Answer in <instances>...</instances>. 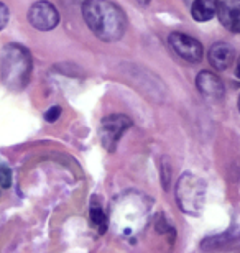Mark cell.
Wrapping results in <instances>:
<instances>
[{
	"label": "cell",
	"instance_id": "obj_1",
	"mask_svg": "<svg viewBox=\"0 0 240 253\" xmlns=\"http://www.w3.org/2000/svg\"><path fill=\"white\" fill-rule=\"evenodd\" d=\"M83 17L91 32L104 42H117L125 32V15L107 0H86Z\"/></svg>",
	"mask_w": 240,
	"mask_h": 253
},
{
	"label": "cell",
	"instance_id": "obj_2",
	"mask_svg": "<svg viewBox=\"0 0 240 253\" xmlns=\"http://www.w3.org/2000/svg\"><path fill=\"white\" fill-rule=\"evenodd\" d=\"M32 74V56L20 44H7L0 53V78L12 90H22Z\"/></svg>",
	"mask_w": 240,
	"mask_h": 253
},
{
	"label": "cell",
	"instance_id": "obj_3",
	"mask_svg": "<svg viewBox=\"0 0 240 253\" xmlns=\"http://www.w3.org/2000/svg\"><path fill=\"white\" fill-rule=\"evenodd\" d=\"M176 197L188 214H199L204 204V184L191 174H185L178 183Z\"/></svg>",
	"mask_w": 240,
	"mask_h": 253
},
{
	"label": "cell",
	"instance_id": "obj_4",
	"mask_svg": "<svg viewBox=\"0 0 240 253\" xmlns=\"http://www.w3.org/2000/svg\"><path fill=\"white\" fill-rule=\"evenodd\" d=\"M28 22L33 28L48 32L58 27L59 23V13L53 3L49 2H37L28 10Z\"/></svg>",
	"mask_w": 240,
	"mask_h": 253
},
{
	"label": "cell",
	"instance_id": "obj_5",
	"mask_svg": "<svg viewBox=\"0 0 240 253\" xmlns=\"http://www.w3.org/2000/svg\"><path fill=\"white\" fill-rule=\"evenodd\" d=\"M170 44H171V48L175 49V53L180 54L186 61L197 63L202 59V54H204L202 44L199 43L196 38L188 37L185 33L175 32L170 35Z\"/></svg>",
	"mask_w": 240,
	"mask_h": 253
},
{
	"label": "cell",
	"instance_id": "obj_6",
	"mask_svg": "<svg viewBox=\"0 0 240 253\" xmlns=\"http://www.w3.org/2000/svg\"><path fill=\"white\" fill-rule=\"evenodd\" d=\"M132 125V122L129 120V117L120 114H114L110 117H105L102 120V126H100V138L102 143L107 150H114L115 143L119 141V138L122 136V133L129 128Z\"/></svg>",
	"mask_w": 240,
	"mask_h": 253
},
{
	"label": "cell",
	"instance_id": "obj_7",
	"mask_svg": "<svg viewBox=\"0 0 240 253\" xmlns=\"http://www.w3.org/2000/svg\"><path fill=\"white\" fill-rule=\"evenodd\" d=\"M196 84H197L199 92L204 94L206 97H211V99H221L222 97L224 84L216 74L209 73V71H202V73L197 74Z\"/></svg>",
	"mask_w": 240,
	"mask_h": 253
},
{
	"label": "cell",
	"instance_id": "obj_8",
	"mask_svg": "<svg viewBox=\"0 0 240 253\" xmlns=\"http://www.w3.org/2000/svg\"><path fill=\"white\" fill-rule=\"evenodd\" d=\"M209 61L219 71L227 69L234 61V48L227 43H216L209 49Z\"/></svg>",
	"mask_w": 240,
	"mask_h": 253
},
{
	"label": "cell",
	"instance_id": "obj_9",
	"mask_svg": "<svg viewBox=\"0 0 240 253\" xmlns=\"http://www.w3.org/2000/svg\"><path fill=\"white\" fill-rule=\"evenodd\" d=\"M217 15L224 27L232 30V32L240 33V7L221 2L217 3Z\"/></svg>",
	"mask_w": 240,
	"mask_h": 253
},
{
	"label": "cell",
	"instance_id": "obj_10",
	"mask_svg": "<svg viewBox=\"0 0 240 253\" xmlns=\"http://www.w3.org/2000/svg\"><path fill=\"white\" fill-rule=\"evenodd\" d=\"M217 13L216 0H196L191 7V15L197 22H209Z\"/></svg>",
	"mask_w": 240,
	"mask_h": 253
},
{
	"label": "cell",
	"instance_id": "obj_11",
	"mask_svg": "<svg viewBox=\"0 0 240 253\" xmlns=\"http://www.w3.org/2000/svg\"><path fill=\"white\" fill-rule=\"evenodd\" d=\"M91 220L100 230V234H104L107 230V217L99 204H93V207H91Z\"/></svg>",
	"mask_w": 240,
	"mask_h": 253
},
{
	"label": "cell",
	"instance_id": "obj_12",
	"mask_svg": "<svg viewBox=\"0 0 240 253\" xmlns=\"http://www.w3.org/2000/svg\"><path fill=\"white\" fill-rule=\"evenodd\" d=\"M10 184H12V171H10L8 166L0 165V186L10 188Z\"/></svg>",
	"mask_w": 240,
	"mask_h": 253
},
{
	"label": "cell",
	"instance_id": "obj_13",
	"mask_svg": "<svg viewBox=\"0 0 240 253\" xmlns=\"http://www.w3.org/2000/svg\"><path fill=\"white\" fill-rule=\"evenodd\" d=\"M8 18H10L8 7H7V5H5V3H0V30L7 27Z\"/></svg>",
	"mask_w": 240,
	"mask_h": 253
},
{
	"label": "cell",
	"instance_id": "obj_14",
	"mask_svg": "<svg viewBox=\"0 0 240 253\" xmlns=\"http://www.w3.org/2000/svg\"><path fill=\"white\" fill-rule=\"evenodd\" d=\"M61 112H63L61 107H51L47 110V114H45V120H47V122H56V120L59 119Z\"/></svg>",
	"mask_w": 240,
	"mask_h": 253
},
{
	"label": "cell",
	"instance_id": "obj_15",
	"mask_svg": "<svg viewBox=\"0 0 240 253\" xmlns=\"http://www.w3.org/2000/svg\"><path fill=\"white\" fill-rule=\"evenodd\" d=\"M236 74H237V78H240V58H239V61H237V68H236Z\"/></svg>",
	"mask_w": 240,
	"mask_h": 253
},
{
	"label": "cell",
	"instance_id": "obj_16",
	"mask_svg": "<svg viewBox=\"0 0 240 253\" xmlns=\"http://www.w3.org/2000/svg\"><path fill=\"white\" fill-rule=\"evenodd\" d=\"M137 2H139V3H142V5H146V3H150L151 0H137Z\"/></svg>",
	"mask_w": 240,
	"mask_h": 253
},
{
	"label": "cell",
	"instance_id": "obj_17",
	"mask_svg": "<svg viewBox=\"0 0 240 253\" xmlns=\"http://www.w3.org/2000/svg\"><path fill=\"white\" fill-rule=\"evenodd\" d=\"M239 110H240V97H239Z\"/></svg>",
	"mask_w": 240,
	"mask_h": 253
}]
</instances>
